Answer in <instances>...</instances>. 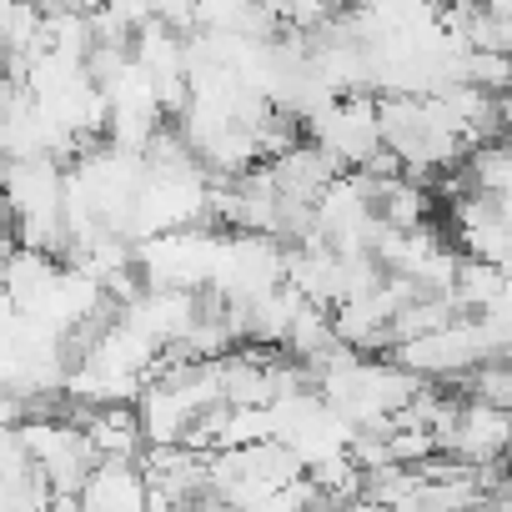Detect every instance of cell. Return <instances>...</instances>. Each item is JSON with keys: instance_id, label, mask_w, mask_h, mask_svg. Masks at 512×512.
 I'll return each mask as SVG.
<instances>
[{"instance_id": "9c48e42d", "label": "cell", "mask_w": 512, "mask_h": 512, "mask_svg": "<svg viewBox=\"0 0 512 512\" xmlns=\"http://www.w3.org/2000/svg\"><path fill=\"white\" fill-rule=\"evenodd\" d=\"M462 161H467L462 171H467V186L472 191H492V196H507L512 191V151L502 141H482Z\"/></svg>"}, {"instance_id": "7a4b0ae2", "label": "cell", "mask_w": 512, "mask_h": 512, "mask_svg": "<svg viewBox=\"0 0 512 512\" xmlns=\"http://www.w3.org/2000/svg\"><path fill=\"white\" fill-rule=\"evenodd\" d=\"M272 287H282V241L262 231H221L206 292L221 302H251Z\"/></svg>"}, {"instance_id": "5b68a950", "label": "cell", "mask_w": 512, "mask_h": 512, "mask_svg": "<svg viewBox=\"0 0 512 512\" xmlns=\"http://www.w3.org/2000/svg\"><path fill=\"white\" fill-rule=\"evenodd\" d=\"M76 507L81 512H146L151 487H146L136 462H96L76 492Z\"/></svg>"}, {"instance_id": "52a82bcc", "label": "cell", "mask_w": 512, "mask_h": 512, "mask_svg": "<svg viewBox=\"0 0 512 512\" xmlns=\"http://www.w3.org/2000/svg\"><path fill=\"white\" fill-rule=\"evenodd\" d=\"M56 272H61L56 256L31 251V246H16L11 262L0 267V302H6L11 312H31L46 297V287L56 282Z\"/></svg>"}, {"instance_id": "6da1fadb", "label": "cell", "mask_w": 512, "mask_h": 512, "mask_svg": "<svg viewBox=\"0 0 512 512\" xmlns=\"http://www.w3.org/2000/svg\"><path fill=\"white\" fill-rule=\"evenodd\" d=\"M216 246H221V231L196 221V226H176V231L136 241L131 267L146 292H206L211 267H216Z\"/></svg>"}, {"instance_id": "7c38bea8", "label": "cell", "mask_w": 512, "mask_h": 512, "mask_svg": "<svg viewBox=\"0 0 512 512\" xmlns=\"http://www.w3.org/2000/svg\"><path fill=\"white\" fill-rule=\"evenodd\" d=\"M11 251H16V231H11L6 221H0V267L11 262Z\"/></svg>"}, {"instance_id": "8fae6325", "label": "cell", "mask_w": 512, "mask_h": 512, "mask_svg": "<svg viewBox=\"0 0 512 512\" xmlns=\"http://www.w3.org/2000/svg\"><path fill=\"white\" fill-rule=\"evenodd\" d=\"M101 11H111L116 21H126L131 31L136 26H146V21H156V0H106Z\"/></svg>"}, {"instance_id": "5bb4252c", "label": "cell", "mask_w": 512, "mask_h": 512, "mask_svg": "<svg viewBox=\"0 0 512 512\" xmlns=\"http://www.w3.org/2000/svg\"><path fill=\"white\" fill-rule=\"evenodd\" d=\"M6 166H11V161H6V156H0V181H6Z\"/></svg>"}, {"instance_id": "4fadbf2b", "label": "cell", "mask_w": 512, "mask_h": 512, "mask_svg": "<svg viewBox=\"0 0 512 512\" xmlns=\"http://www.w3.org/2000/svg\"><path fill=\"white\" fill-rule=\"evenodd\" d=\"M66 6H71V11H81V16H91V11H101V6H106V0H66Z\"/></svg>"}, {"instance_id": "277c9868", "label": "cell", "mask_w": 512, "mask_h": 512, "mask_svg": "<svg viewBox=\"0 0 512 512\" xmlns=\"http://www.w3.org/2000/svg\"><path fill=\"white\" fill-rule=\"evenodd\" d=\"M442 452H452L467 467L502 457L507 452V412L502 407H482V402H462L452 427H447V437H442Z\"/></svg>"}, {"instance_id": "ba28073f", "label": "cell", "mask_w": 512, "mask_h": 512, "mask_svg": "<svg viewBox=\"0 0 512 512\" xmlns=\"http://www.w3.org/2000/svg\"><path fill=\"white\" fill-rule=\"evenodd\" d=\"M507 287H512V282H507V267L477 262V256H457V277H452L447 302L457 307V317H472V312H482L492 297H502Z\"/></svg>"}, {"instance_id": "8992f818", "label": "cell", "mask_w": 512, "mask_h": 512, "mask_svg": "<svg viewBox=\"0 0 512 512\" xmlns=\"http://www.w3.org/2000/svg\"><path fill=\"white\" fill-rule=\"evenodd\" d=\"M267 176H272L277 196H287V201H307V206H312V201L322 196V186L337 176V166H332L312 141H302V146L272 156V161H267Z\"/></svg>"}, {"instance_id": "30bf717a", "label": "cell", "mask_w": 512, "mask_h": 512, "mask_svg": "<svg viewBox=\"0 0 512 512\" xmlns=\"http://www.w3.org/2000/svg\"><path fill=\"white\" fill-rule=\"evenodd\" d=\"M462 402H482V407H512V372H507V362H477V367H467L462 377Z\"/></svg>"}, {"instance_id": "3957f363", "label": "cell", "mask_w": 512, "mask_h": 512, "mask_svg": "<svg viewBox=\"0 0 512 512\" xmlns=\"http://www.w3.org/2000/svg\"><path fill=\"white\" fill-rule=\"evenodd\" d=\"M307 131H312V146H317L337 171H357V166L382 146V131H377V96H372V91L337 96L322 116L307 121Z\"/></svg>"}]
</instances>
